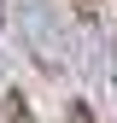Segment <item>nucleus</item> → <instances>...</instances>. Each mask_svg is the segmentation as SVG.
I'll use <instances>...</instances> for the list:
<instances>
[{
    "label": "nucleus",
    "mask_w": 117,
    "mask_h": 123,
    "mask_svg": "<svg viewBox=\"0 0 117 123\" xmlns=\"http://www.w3.org/2000/svg\"><path fill=\"white\" fill-rule=\"evenodd\" d=\"M0 123H35V105H29L23 88H6L0 94Z\"/></svg>",
    "instance_id": "nucleus-1"
},
{
    "label": "nucleus",
    "mask_w": 117,
    "mask_h": 123,
    "mask_svg": "<svg viewBox=\"0 0 117 123\" xmlns=\"http://www.w3.org/2000/svg\"><path fill=\"white\" fill-rule=\"evenodd\" d=\"M64 123H99V117H94L88 100H70V105H64Z\"/></svg>",
    "instance_id": "nucleus-2"
},
{
    "label": "nucleus",
    "mask_w": 117,
    "mask_h": 123,
    "mask_svg": "<svg viewBox=\"0 0 117 123\" xmlns=\"http://www.w3.org/2000/svg\"><path fill=\"white\" fill-rule=\"evenodd\" d=\"M70 6H76V18H94V12H99V0H70Z\"/></svg>",
    "instance_id": "nucleus-3"
},
{
    "label": "nucleus",
    "mask_w": 117,
    "mask_h": 123,
    "mask_svg": "<svg viewBox=\"0 0 117 123\" xmlns=\"http://www.w3.org/2000/svg\"><path fill=\"white\" fill-rule=\"evenodd\" d=\"M0 24H6V0H0Z\"/></svg>",
    "instance_id": "nucleus-4"
}]
</instances>
